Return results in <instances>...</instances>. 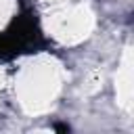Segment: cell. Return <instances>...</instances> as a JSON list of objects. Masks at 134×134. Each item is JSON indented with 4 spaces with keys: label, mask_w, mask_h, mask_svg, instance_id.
I'll use <instances>...</instances> for the list:
<instances>
[{
    "label": "cell",
    "mask_w": 134,
    "mask_h": 134,
    "mask_svg": "<svg viewBox=\"0 0 134 134\" xmlns=\"http://www.w3.org/2000/svg\"><path fill=\"white\" fill-rule=\"evenodd\" d=\"M48 46V40L42 36L40 23L34 8H23L10 25L0 31V61L19 57L23 52H38Z\"/></svg>",
    "instance_id": "cell-1"
}]
</instances>
